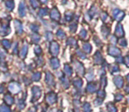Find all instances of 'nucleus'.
<instances>
[{
  "label": "nucleus",
  "instance_id": "nucleus-1",
  "mask_svg": "<svg viewBox=\"0 0 129 112\" xmlns=\"http://www.w3.org/2000/svg\"><path fill=\"white\" fill-rule=\"evenodd\" d=\"M11 32V28L9 26V20H2L0 23V35L6 36L8 35Z\"/></svg>",
  "mask_w": 129,
  "mask_h": 112
},
{
  "label": "nucleus",
  "instance_id": "nucleus-2",
  "mask_svg": "<svg viewBox=\"0 0 129 112\" xmlns=\"http://www.w3.org/2000/svg\"><path fill=\"white\" fill-rule=\"evenodd\" d=\"M8 89H9V91L12 93V94H18V93L20 92L21 87H20V84H19L18 82L12 81V82H10L9 86H8Z\"/></svg>",
  "mask_w": 129,
  "mask_h": 112
},
{
  "label": "nucleus",
  "instance_id": "nucleus-3",
  "mask_svg": "<svg viewBox=\"0 0 129 112\" xmlns=\"http://www.w3.org/2000/svg\"><path fill=\"white\" fill-rule=\"evenodd\" d=\"M73 64H74V69H75L76 72H77L78 74L81 75V76L84 75L85 68H84L83 64H81V62H79V61H77V60H74V61H73Z\"/></svg>",
  "mask_w": 129,
  "mask_h": 112
},
{
  "label": "nucleus",
  "instance_id": "nucleus-4",
  "mask_svg": "<svg viewBox=\"0 0 129 112\" xmlns=\"http://www.w3.org/2000/svg\"><path fill=\"white\" fill-rule=\"evenodd\" d=\"M50 52L54 57H56L59 53V45L57 42H50Z\"/></svg>",
  "mask_w": 129,
  "mask_h": 112
},
{
  "label": "nucleus",
  "instance_id": "nucleus-5",
  "mask_svg": "<svg viewBox=\"0 0 129 112\" xmlns=\"http://www.w3.org/2000/svg\"><path fill=\"white\" fill-rule=\"evenodd\" d=\"M32 94H33V101H37L42 95V89L37 86H35L32 87Z\"/></svg>",
  "mask_w": 129,
  "mask_h": 112
},
{
  "label": "nucleus",
  "instance_id": "nucleus-6",
  "mask_svg": "<svg viewBox=\"0 0 129 112\" xmlns=\"http://www.w3.org/2000/svg\"><path fill=\"white\" fill-rule=\"evenodd\" d=\"M46 101L50 105L54 104V103L57 101V94H56L55 93H53V92L49 93V94H47V96H46Z\"/></svg>",
  "mask_w": 129,
  "mask_h": 112
},
{
  "label": "nucleus",
  "instance_id": "nucleus-7",
  "mask_svg": "<svg viewBox=\"0 0 129 112\" xmlns=\"http://www.w3.org/2000/svg\"><path fill=\"white\" fill-rule=\"evenodd\" d=\"M50 17L52 20H58L60 19V13L57 8H53L50 13Z\"/></svg>",
  "mask_w": 129,
  "mask_h": 112
},
{
  "label": "nucleus",
  "instance_id": "nucleus-8",
  "mask_svg": "<svg viewBox=\"0 0 129 112\" xmlns=\"http://www.w3.org/2000/svg\"><path fill=\"white\" fill-rule=\"evenodd\" d=\"M14 27H15V31H16L17 34H21L23 33V26L22 23L18 20H14Z\"/></svg>",
  "mask_w": 129,
  "mask_h": 112
},
{
  "label": "nucleus",
  "instance_id": "nucleus-9",
  "mask_svg": "<svg viewBox=\"0 0 129 112\" xmlns=\"http://www.w3.org/2000/svg\"><path fill=\"white\" fill-rule=\"evenodd\" d=\"M45 81L48 84L49 86H54V77L51 74V72L50 71H47L46 74H45Z\"/></svg>",
  "mask_w": 129,
  "mask_h": 112
},
{
  "label": "nucleus",
  "instance_id": "nucleus-10",
  "mask_svg": "<svg viewBox=\"0 0 129 112\" xmlns=\"http://www.w3.org/2000/svg\"><path fill=\"white\" fill-rule=\"evenodd\" d=\"M19 15L20 17H24L26 15V4L24 0H22L19 6Z\"/></svg>",
  "mask_w": 129,
  "mask_h": 112
},
{
  "label": "nucleus",
  "instance_id": "nucleus-11",
  "mask_svg": "<svg viewBox=\"0 0 129 112\" xmlns=\"http://www.w3.org/2000/svg\"><path fill=\"white\" fill-rule=\"evenodd\" d=\"M124 13L121 11H119V10H114L113 11V17H114V19L116 20H118V21H120V20L123 19L124 17Z\"/></svg>",
  "mask_w": 129,
  "mask_h": 112
},
{
  "label": "nucleus",
  "instance_id": "nucleus-12",
  "mask_svg": "<svg viewBox=\"0 0 129 112\" xmlns=\"http://www.w3.org/2000/svg\"><path fill=\"white\" fill-rule=\"evenodd\" d=\"M27 51H28V45L26 44V43H25V44H24L23 46L21 47V49H20V57H21L22 59H24L26 57V56H27Z\"/></svg>",
  "mask_w": 129,
  "mask_h": 112
},
{
  "label": "nucleus",
  "instance_id": "nucleus-13",
  "mask_svg": "<svg viewBox=\"0 0 129 112\" xmlns=\"http://www.w3.org/2000/svg\"><path fill=\"white\" fill-rule=\"evenodd\" d=\"M50 65H51V67L53 68L54 70H57L59 68V66H60V63H59V60L57 58V57H52L51 59H50Z\"/></svg>",
  "mask_w": 129,
  "mask_h": 112
},
{
  "label": "nucleus",
  "instance_id": "nucleus-14",
  "mask_svg": "<svg viewBox=\"0 0 129 112\" xmlns=\"http://www.w3.org/2000/svg\"><path fill=\"white\" fill-rule=\"evenodd\" d=\"M108 52H109L110 55L113 56V57H117V56L120 55V50L118 48H115V47H110Z\"/></svg>",
  "mask_w": 129,
  "mask_h": 112
},
{
  "label": "nucleus",
  "instance_id": "nucleus-15",
  "mask_svg": "<svg viewBox=\"0 0 129 112\" xmlns=\"http://www.w3.org/2000/svg\"><path fill=\"white\" fill-rule=\"evenodd\" d=\"M5 101H6L8 106H11V105H13V102H14V99H13V97L11 94H7L5 95Z\"/></svg>",
  "mask_w": 129,
  "mask_h": 112
},
{
  "label": "nucleus",
  "instance_id": "nucleus-16",
  "mask_svg": "<svg viewBox=\"0 0 129 112\" xmlns=\"http://www.w3.org/2000/svg\"><path fill=\"white\" fill-rule=\"evenodd\" d=\"M64 74L67 75V76H71L73 74V70H72V67L69 65L68 64H66L64 66Z\"/></svg>",
  "mask_w": 129,
  "mask_h": 112
},
{
  "label": "nucleus",
  "instance_id": "nucleus-17",
  "mask_svg": "<svg viewBox=\"0 0 129 112\" xmlns=\"http://www.w3.org/2000/svg\"><path fill=\"white\" fill-rule=\"evenodd\" d=\"M114 83H115V85H116L118 87H119V88L122 87V86H123V79H122V77H120V76L115 77Z\"/></svg>",
  "mask_w": 129,
  "mask_h": 112
},
{
  "label": "nucleus",
  "instance_id": "nucleus-18",
  "mask_svg": "<svg viewBox=\"0 0 129 112\" xmlns=\"http://www.w3.org/2000/svg\"><path fill=\"white\" fill-rule=\"evenodd\" d=\"M6 7L9 11H13L14 9V1L13 0H7L6 2Z\"/></svg>",
  "mask_w": 129,
  "mask_h": 112
},
{
  "label": "nucleus",
  "instance_id": "nucleus-19",
  "mask_svg": "<svg viewBox=\"0 0 129 112\" xmlns=\"http://www.w3.org/2000/svg\"><path fill=\"white\" fill-rule=\"evenodd\" d=\"M94 62H95V64H101V63H102V56H101V53L99 51H97L96 53L95 54Z\"/></svg>",
  "mask_w": 129,
  "mask_h": 112
},
{
  "label": "nucleus",
  "instance_id": "nucleus-20",
  "mask_svg": "<svg viewBox=\"0 0 129 112\" xmlns=\"http://www.w3.org/2000/svg\"><path fill=\"white\" fill-rule=\"evenodd\" d=\"M82 50L84 52H86V53H90L92 50V46L89 44L88 43H84L82 45Z\"/></svg>",
  "mask_w": 129,
  "mask_h": 112
},
{
  "label": "nucleus",
  "instance_id": "nucleus-21",
  "mask_svg": "<svg viewBox=\"0 0 129 112\" xmlns=\"http://www.w3.org/2000/svg\"><path fill=\"white\" fill-rule=\"evenodd\" d=\"M82 80H81V78H75L74 80V85L75 87H77V88H81V87H82Z\"/></svg>",
  "mask_w": 129,
  "mask_h": 112
},
{
  "label": "nucleus",
  "instance_id": "nucleus-22",
  "mask_svg": "<svg viewBox=\"0 0 129 112\" xmlns=\"http://www.w3.org/2000/svg\"><path fill=\"white\" fill-rule=\"evenodd\" d=\"M115 34H116L117 36H123L124 35V30H123V27L122 26L120 25H118L116 27V31H115Z\"/></svg>",
  "mask_w": 129,
  "mask_h": 112
},
{
  "label": "nucleus",
  "instance_id": "nucleus-23",
  "mask_svg": "<svg viewBox=\"0 0 129 112\" xmlns=\"http://www.w3.org/2000/svg\"><path fill=\"white\" fill-rule=\"evenodd\" d=\"M95 90H96V86L94 83H89L87 87V91L88 93H94Z\"/></svg>",
  "mask_w": 129,
  "mask_h": 112
},
{
  "label": "nucleus",
  "instance_id": "nucleus-24",
  "mask_svg": "<svg viewBox=\"0 0 129 112\" xmlns=\"http://www.w3.org/2000/svg\"><path fill=\"white\" fill-rule=\"evenodd\" d=\"M61 83H62V87H64V88H68L69 86H70V84H69V80H67L66 77L61 78Z\"/></svg>",
  "mask_w": 129,
  "mask_h": 112
},
{
  "label": "nucleus",
  "instance_id": "nucleus-25",
  "mask_svg": "<svg viewBox=\"0 0 129 112\" xmlns=\"http://www.w3.org/2000/svg\"><path fill=\"white\" fill-rule=\"evenodd\" d=\"M40 39H41V37H40L39 34H37L36 33H34V34L31 35V40H32V42H33V43H39Z\"/></svg>",
  "mask_w": 129,
  "mask_h": 112
},
{
  "label": "nucleus",
  "instance_id": "nucleus-26",
  "mask_svg": "<svg viewBox=\"0 0 129 112\" xmlns=\"http://www.w3.org/2000/svg\"><path fill=\"white\" fill-rule=\"evenodd\" d=\"M64 17H66L67 21H72L73 18H74V13L72 12H67L66 14H64Z\"/></svg>",
  "mask_w": 129,
  "mask_h": 112
},
{
  "label": "nucleus",
  "instance_id": "nucleus-27",
  "mask_svg": "<svg viewBox=\"0 0 129 112\" xmlns=\"http://www.w3.org/2000/svg\"><path fill=\"white\" fill-rule=\"evenodd\" d=\"M1 43H2L3 47H4L6 50H8V49L11 48V43H10V41H8V40H2Z\"/></svg>",
  "mask_w": 129,
  "mask_h": 112
},
{
  "label": "nucleus",
  "instance_id": "nucleus-28",
  "mask_svg": "<svg viewBox=\"0 0 129 112\" xmlns=\"http://www.w3.org/2000/svg\"><path fill=\"white\" fill-rule=\"evenodd\" d=\"M67 44L70 45V46H76L77 45V42H76V40L74 37H70L67 40Z\"/></svg>",
  "mask_w": 129,
  "mask_h": 112
},
{
  "label": "nucleus",
  "instance_id": "nucleus-29",
  "mask_svg": "<svg viewBox=\"0 0 129 112\" xmlns=\"http://www.w3.org/2000/svg\"><path fill=\"white\" fill-rule=\"evenodd\" d=\"M82 109H83V112H91V107H90L89 103H88V102L84 103L82 106Z\"/></svg>",
  "mask_w": 129,
  "mask_h": 112
},
{
  "label": "nucleus",
  "instance_id": "nucleus-30",
  "mask_svg": "<svg viewBox=\"0 0 129 112\" xmlns=\"http://www.w3.org/2000/svg\"><path fill=\"white\" fill-rule=\"evenodd\" d=\"M41 79V72H35L32 75V80L34 81H39Z\"/></svg>",
  "mask_w": 129,
  "mask_h": 112
},
{
  "label": "nucleus",
  "instance_id": "nucleus-31",
  "mask_svg": "<svg viewBox=\"0 0 129 112\" xmlns=\"http://www.w3.org/2000/svg\"><path fill=\"white\" fill-rule=\"evenodd\" d=\"M57 36L59 39H64V38H66V33L63 30H61V29H59L57 32Z\"/></svg>",
  "mask_w": 129,
  "mask_h": 112
},
{
  "label": "nucleus",
  "instance_id": "nucleus-32",
  "mask_svg": "<svg viewBox=\"0 0 129 112\" xmlns=\"http://www.w3.org/2000/svg\"><path fill=\"white\" fill-rule=\"evenodd\" d=\"M48 13H49V10L47 9V8H42V9H40V11H39V15L42 17L46 16Z\"/></svg>",
  "mask_w": 129,
  "mask_h": 112
},
{
  "label": "nucleus",
  "instance_id": "nucleus-33",
  "mask_svg": "<svg viewBox=\"0 0 129 112\" xmlns=\"http://www.w3.org/2000/svg\"><path fill=\"white\" fill-rule=\"evenodd\" d=\"M80 37H81L82 40H84L87 38V31L85 30L84 28L81 30V33H80Z\"/></svg>",
  "mask_w": 129,
  "mask_h": 112
},
{
  "label": "nucleus",
  "instance_id": "nucleus-34",
  "mask_svg": "<svg viewBox=\"0 0 129 112\" xmlns=\"http://www.w3.org/2000/svg\"><path fill=\"white\" fill-rule=\"evenodd\" d=\"M30 4L32 6V7L35 8V9L39 7V3H38L37 0H30Z\"/></svg>",
  "mask_w": 129,
  "mask_h": 112
},
{
  "label": "nucleus",
  "instance_id": "nucleus-35",
  "mask_svg": "<svg viewBox=\"0 0 129 112\" xmlns=\"http://www.w3.org/2000/svg\"><path fill=\"white\" fill-rule=\"evenodd\" d=\"M34 51H35V53H36V55H37V56L41 55V54H42V49H41V47L36 46L34 48Z\"/></svg>",
  "mask_w": 129,
  "mask_h": 112
},
{
  "label": "nucleus",
  "instance_id": "nucleus-36",
  "mask_svg": "<svg viewBox=\"0 0 129 112\" xmlns=\"http://www.w3.org/2000/svg\"><path fill=\"white\" fill-rule=\"evenodd\" d=\"M30 29L32 31H34V32H38L39 31V27H38L36 24H31L30 25Z\"/></svg>",
  "mask_w": 129,
  "mask_h": 112
},
{
  "label": "nucleus",
  "instance_id": "nucleus-37",
  "mask_svg": "<svg viewBox=\"0 0 129 112\" xmlns=\"http://www.w3.org/2000/svg\"><path fill=\"white\" fill-rule=\"evenodd\" d=\"M45 37H46V40L49 42L52 41V38H53V35L50 32H46L45 33Z\"/></svg>",
  "mask_w": 129,
  "mask_h": 112
},
{
  "label": "nucleus",
  "instance_id": "nucleus-38",
  "mask_svg": "<svg viewBox=\"0 0 129 112\" xmlns=\"http://www.w3.org/2000/svg\"><path fill=\"white\" fill-rule=\"evenodd\" d=\"M93 77H94V73H93V71H89L86 74V78L88 80H93Z\"/></svg>",
  "mask_w": 129,
  "mask_h": 112
},
{
  "label": "nucleus",
  "instance_id": "nucleus-39",
  "mask_svg": "<svg viewBox=\"0 0 129 112\" xmlns=\"http://www.w3.org/2000/svg\"><path fill=\"white\" fill-rule=\"evenodd\" d=\"M0 111L2 112H10V108L8 106H6V105H2L1 106V108H0Z\"/></svg>",
  "mask_w": 129,
  "mask_h": 112
},
{
  "label": "nucleus",
  "instance_id": "nucleus-40",
  "mask_svg": "<svg viewBox=\"0 0 129 112\" xmlns=\"http://www.w3.org/2000/svg\"><path fill=\"white\" fill-rule=\"evenodd\" d=\"M69 29H70L71 32H75L76 29H77V23H74V24H72V25H70V27H69Z\"/></svg>",
  "mask_w": 129,
  "mask_h": 112
},
{
  "label": "nucleus",
  "instance_id": "nucleus-41",
  "mask_svg": "<svg viewBox=\"0 0 129 112\" xmlns=\"http://www.w3.org/2000/svg\"><path fill=\"white\" fill-rule=\"evenodd\" d=\"M108 109L110 112H116V108L112 104H108Z\"/></svg>",
  "mask_w": 129,
  "mask_h": 112
},
{
  "label": "nucleus",
  "instance_id": "nucleus-42",
  "mask_svg": "<svg viewBox=\"0 0 129 112\" xmlns=\"http://www.w3.org/2000/svg\"><path fill=\"white\" fill-rule=\"evenodd\" d=\"M76 54H77V55L79 56V57H81V58H82V59H85V58H86V56H85L84 54H83L82 52L81 51V50H77Z\"/></svg>",
  "mask_w": 129,
  "mask_h": 112
},
{
  "label": "nucleus",
  "instance_id": "nucleus-43",
  "mask_svg": "<svg viewBox=\"0 0 129 112\" xmlns=\"http://www.w3.org/2000/svg\"><path fill=\"white\" fill-rule=\"evenodd\" d=\"M36 62H37V64L38 65H43V59L42 58V57H39V58L36 60Z\"/></svg>",
  "mask_w": 129,
  "mask_h": 112
},
{
  "label": "nucleus",
  "instance_id": "nucleus-44",
  "mask_svg": "<svg viewBox=\"0 0 129 112\" xmlns=\"http://www.w3.org/2000/svg\"><path fill=\"white\" fill-rule=\"evenodd\" d=\"M111 69V72H116V71H118V67L117 65H112Z\"/></svg>",
  "mask_w": 129,
  "mask_h": 112
},
{
  "label": "nucleus",
  "instance_id": "nucleus-45",
  "mask_svg": "<svg viewBox=\"0 0 129 112\" xmlns=\"http://www.w3.org/2000/svg\"><path fill=\"white\" fill-rule=\"evenodd\" d=\"M102 31H103V34H104V36H106L108 34H109V31H110V30L107 28V27H105V30H104V27H103Z\"/></svg>",
  "mask_w": 129,
  "mask_h": 112
},
{
  "label": "nucleus",
  "instance_id": "nucleus-46",
  "mask_svg": "<svg viewBox=\"0 0 129 112\" xmlns=\"http://www.w3.org/2000/svg\"><path fill=\"white\" fill-rule=\"evenodd\" d=\"M101 82H102V86H103V87L106 86V78L104 76L102 77V79H101Z\"/></svg>",
  "mask_w": 129,
  "mask_h": 112
},
{
  "label": "nucleus",
  "instance_id": "nucleus-47",
  "mask_svg": "<svg viewBox=\"0 0 129 112\" xmlns=\"http://www.w3.org/2000/svg\"><path fill=\"white\" fill-rule=\"evenodd\" d=\"M0 69L3 70V71H6L7 67H6V65H5L4 63H1V64H0Z\"/></svg>",
  "mask_w": 129,
  "mask_h": 112
},
{
  "label": "nucleus",
  "instance_id": "nucleus-48",
  "mask_svg": "<svg viewBox=\"0 0 129 112\" xmlns=\"http://www.w3.org/2000/svg\"><path fill=\"white\" fill-rule=\"evenodd\" d=\"M98 96H100L101 98H104V96H105V93H104V91L101 90L98 92Z\"/></svg>",
  "mask_w": 129,
  "mask_h": 112
},
{
  "label": "nucleus",
  "instance_id": "nucleus-49",
  "mask_svg": "<svg viewBox=\"0 0 129 112\" xmlns=\"http://www.w3.org/2000/svg\"><path fill=\"white\" fill-rule=\"evenodd\" d=\"M5 57H6V54H5V52H3L2 50H0V59H4Z\"/></svg>",
  "mask_w": 129,
  "mask_h": 112
},
{
  "label": "nucleus",
  "instance_id": "nucleus-50",
  "mask_svg": "<svg viewBox=\"0 0 129 112\" xmlns=\"http://www.w3.org/2000/svg\"><path fill=\"white\" fill-rule=\"evenodd\" d=\"M4 91H5V87L2 85V84H0V94L4 93Z\"/></svg>",
  "mask_w": 129,
  "mask_h": 112
},
{
  "label": "nucleus",
  "instance_id": "nucleus-51",
  "mask_svg": "<svg viewBox=\"0 0 129 112\" xmlns=\"http://www.w3.org/2000/svg\"><path fill=\"white\" fill-rule=\"evenodd\" d=\"M125 64H126V65L129 67V56H127V57H125Z\"/></svg>",
  "mask_w": 129,
  "mask_h": 112
},
{
  "label": "nucleus",
  "instance_id": "nucleus-52",
  "mask_svg": "<svg viewBox=\"0 0 129 112\" xmlns=\"http://www.w3.org/2000/svg\"><path fill=\"white\" fill-rule=\"evenodd\" d=\"M17 50H18V43H15V48H14V50H13V53L16 54Z\"/></svg>",
  "mask_w": 129,
  "mask_h": 112
},
{
  "label": "nucleus",
  "instance_id": "nucleus-53",
  "mask_svg": "<svg viewBox=\"0 0 129 112\" xmlns=\"http://www.w3.org/2000/svg\"><path fill=\"white\" fill-rule=\"evenodd\" d=\"M106 18H107V14H106V13H103V14H102V20L104 21V20H106Z\"/></svg>",
  "mask_w": 129,
  "mask_h": 112
},
{
  "label": "nucleus",
  "instance_id": "nucleus-54",
  "mask_svg": "<svg viewBox=\"0 0 129 112\" xmlns=\"http://www.w3.org/2000/svg\"><path fill=\"white\" fill-rule=\"evenodd\" d=\"M120 45H121V46H125V45H126V43H125V40H122V41H120Z\"/></svg>",
  "mask_w": 129,
  "mask_h": 112
},
{
  "label": "nucleus",
  "instance_id": "nucleus-55",
  "mask_svg": "<svg viewBox=\"0 0 129 112\" xmlns=\"http://www.w3.org/2000/svg\"><path fill=\"white\" fill-rule=\"evenodd\" d=\"M23 80H24V82H25L26 85H29V84H30V81H29L28 80H27V78H24Z\"/></svg>",
  "mask_w": 129,
  "mask_h": 112
},
{
  "label": "nucleus",
  "instance_id": "nucleus-56",
  "mask_svg": "<svg viewBox=\"0 0 129 112\" xmlns=\"http://www.w3.org/2000/svg\"><path fill=\"white\" fill-rule=\"evenodd\" d=\"M47 1H48V0H40V2L43 3V4H45V3H47Z\"/></svg>",
  "mask_w": 129,
  "mask_h": 112
},
{
  "label": "nucleus",
  "instance_id": "nucleus-57",
  "mask_svg": "<svg viewBox=\"0 0 129 112\" xmlns=\"http://www.w3.org/2000/svg\"><path fill=\"white\" fill-rule=\"evenodd\" d=\"M127 80H128V82H129V74L127 75Z\"/></svg>",
  "mask_w": 129,
  "mask_h": 112
},
{
  "label": "nucleus",
  "instance_id": "nucleus-58",
  "mask_svg": "<svg viewBox=\"0 0 129 112\" xmlns=\"http://www.w3.org/2000/svg\"><path fill=\"white\" fill-rule=\"evenodd\" d=\"M58 112H62V111H61V110H59V111Z\"/></svg>",
  "mask_w": 129,
  "mask_h": 112
},
{
  "label": "nucleus",
  "instance_id": "nucleus-59",
  "mask_svg": "<svg viewBox=\"0 0 129 112\" xmlns=\"http://www.w3.org/2000/svg\"><path fill=\"white\" fill-rule=\"evenodd\" d=\"M128 101H129V99H128Z\"/></svg>",
  "mask_w": 129,
  "mask_h": 112
}]
</instances>
